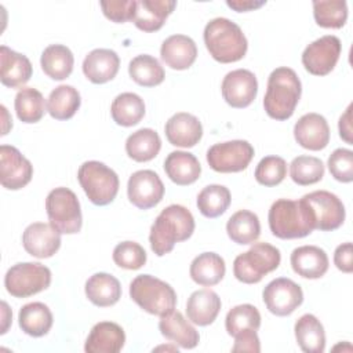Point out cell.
I'll list each match as a JSON object with an SVG mask.
<instances>
[{
  "label": "cell",
  "instance_id": "cell-1",
  "mask_svg": "<svg viewBox=\"0 0 353 353\" xmlns=\"http://www.w3.org/2000/svg\"><path fill=\"white\" fill-rule=\"evenodd\" d=\"M194 232V218L192 212L179 204L165 207L150 226L149 243L157 256L172 251L175 243L188 240Z\"/></svg>",
  "mask_w": 353,
  "mask_h": 353
},
{
  "label": "cell",
  "instance_id": "cell-2",
  "mask_svg": "<svg viewBox=\"0 0 353 353\" xmlns=\"http://www.w3.org/2000/svg\"><path fill=\"white\" fill-rule=\"evenodd\" d=\"M268 221L273 236L283 240L301 239L316 229L313 210L303 197L276 200L269 210Z\"/></svg>",
  "mask_w": 353,
  "mask_h": 353
},
{
  "label": "cell",
  "instance_id": "cell-3",
  "mask_svg": "<svg viewBox=\"0 0 353 353\" xmlns=\"http://www.w3.org/2000/svg\"><path fill=\"white\" fill-rule=\"evenodd\" d=\"M302 84L291 68H276L268 79L266 94L263 97V108L269 117L274 120L290 119L301 99Z\"/></svg>",
  "mask_w": 353,
  "mask_h": 353
},
{
  "label": "cell",
  "instance_id": "cell-4",
  "mask_svg": "<svg viewBox=\"0 0 353 353\" xmlns=\"http://www.w3.org/2000/svg\"><path fill=\"white\" fill-rule=\"evenodd\" d=\"M204 44L210 55L221 63L240 61L248 48L241 28L228 18H214L204 28Z\"/></svg>",
  "mask_w": 353,
  "mask_h": 353
},
{
  "label": "cell",
  "instance_id": "cell-5",
  "mask_svg": "<svg viewBox=\"0 0 353 353\" xmlns=\"http://www.w3.org/2000/svg\"><path fill=\"white\" fill-rule=\"evenodd\" d=\"M130 296L141 309L160 317L172 312L176 305L174 288L150 274H139L131 281Z\"/></svg>",
  "mask_w": 353,
  "mask_h": 353
},
{
  "label": "cell",
  "instance_id": "cell-6",
  "mask_svg": "<svg viewBox=\"0 0 353 353\" xmlns=\"http://www.w3.org/2000/svg\"><path fill=\"white\" fill-rule=\"evenodd\" d=\"M77 179L88 200L95 205L110 204L119 192V176L106 164L90 160L80 165Z\"/></svg>",
  "mask_w": 353,
  "mask_h": 353
},
{
  "label": "cell",
  "instance_id": "cell-7",
  "mask_svg": "<svg viewBox=\"0 0 353 353\" xmlns=\"http://www.w3.org/2000/svg\"><path fill=\"white\" fill-rule=\"evenodd\" d=\"M280 250L269 243H255L248 251L237 255L233 262L234 277L245 284L259 283L263 276L280 265Z\"/></svg>",
  "mask_w": 353,
  "mask_h": 353
},
{
  "label": "cell",
  "instance_id": "cell-8",
  "mask_svg": "<svg viewBox=\"0 0 353 353\" xmlns=\"http://www.w3.org/2000/svg\"><path fill=\"white\" fill-rule=\"evenodd\" d=\"M46 211L50 223L65 234L79 233L83 225L80 203L76 193L68 188L52 189L46 199Z\"/></svg>",
  "mask_w": 353,
  "mask_h": 353
},
{
  "label": "cell",
  "instance_id": "cell-9",
  "mask_svg": "<svg viewBox=\"0 0 353 353\" xmlns=\"http://www.w3.org/2000/svg\"><path fill=\"white\" fill-rule=\"evenodd\" d=\"M51 284V270L39 262H21L4 276V287L15 298L32 296Z\"/></svg>",
  "mask_w": 353,
  "mask_h": 353
},
{
  "label": "cell",
  "instance_id": "cell-10",
  "mask_svg": "<svg viewBox=\"0 0 353 353\" xmlns=\"http://www.w3.org/2000/svg\"><path fill=\"white\" fill-rule=\"evenodd\" d=\"M254 157V148L243 139L215 143L207 150V163L216 172H240Z\"/></svg>",
  "mask_w": 353,
  "mask_h": 353
},
{
  "label": "cell",
  "instance_id": "cell-11",
  "mask_svg": "<svg viewBox=\"0 0 353 353\" xmlns=\"http://www.w3.org/2000/svg\"><path fill=\"white\" fill-rule=\"evenodd\" d=\"M341 51V40L334 34H325L306 46L302 52V65L314 76H325L335 68Z\"/></svg>",
  "mask_w": 353,
  "mask_h": 353
},
{
  "label": "cell",
  "instance_id": "cell-12",
  "mask_svg": "<svg viewBox=\"0 0 353 353\" xmlns=\"http://www.w3.org/2000/svg\"><path fill=\"white\" fill-rule=\"evenodd\" d=\"M266 309L276 316H288L303 302V292L299 284L287 277L272 280L262 292Z\"/></svg>",
  "mask_w": 353,
  "mask_h": 353
},
{
  "label": "cell",
  "instance_id": "cell-13",
  "mask_svg": "<svg viewBox=\"0 0 353 353\" xmlns=\"http://www.w3.org/2000/svg\"><path fill=\"white\" fill-rule=\"evenodd\" d=\"M316 218V229L331 232L345 221V205L341 199L328 190H314L303 196Z\"/></svg>",
  "mask_w": 353,
  "mask_h": 353
},
{
  "label": "cell",
  "instance_id": "cell-14",
  "mask_svg": "<svg viewBox=\"0 0 353 353\" xmlns=\"http://www.w3.org/2000/svg\"><path fill=\"white\" fill-rule=\"evenodd\" d=\"M33 176L32 163L11 145L0 146V182L8 190L25 188Z\"/></svg>",
  "mask_w": 353,
  "mask_h": 353
},
{
  "label": "cell",
  "instance_id": "cell-15",
  "mask_svg": "<svg viewBox=\"0 0 353 353\" xmlns=\"http://www.w3.org/2000/svg\"><path fill=\"white\" fill-rule=\"evenodd\" d=\"M127 194L137 208L149 210L163 200L164 185L154 171L139 170L130 176Z\"/></svg>",
  "mask_w": 353,
  "mask_h": 353
},
{
  "label": "cell",
  "instance_id": "cell-16",
  "mask_svg": "<svg viewBox=\"0 0 353 353\" xmlns=\"http://www.w3.org/2000/svg\"><path fill=\"white\" fill-rule=\"evenodd\" d=\"M221 91L228 105L236 109H243L251 105L256 98L258 81L251 70L236 69L223 77Z\"/></svg>",
  "mask_w": 353,
  "mask_h": 353
},
{
  "label": "cell",
  "instance_id": "cell-17",
  "mask_svg": "<svg viewBox=\"0 0 353 353\" xmlns=\"http://www.w3.org/2000/svg\"><path fill=\"white\" fill-rule=\"evenodd\" d=\"M22 244L32 256L39 259L50 258L61 247V233L51 223L34 222L23 230Z\"/></svg>",
  "mask_w": 353,
  "mask_h": 353
},
{
  "label": "cell",
  "instance_id": "cell-18",
  "mask_svg": "<svg viewBox=\"0 0 353 353\" xmlns=\"http://www.w3.org/2000/svg\"><path fill=\"white\" fill-rule=\"evenodd\" d=\"M294 138L305 149L321 150L330 142V127L324 116L306 113L294 125Z\"/></svg>",
  "mask_w": 353,
  "mask_h": 353
},
{
  "label": "cell",
  "instance_id": "cell-19",
  "mask_svg": "<svg viewBox=\"0 0 353 353\" xmlns=\"http://www.w3.org/2000/svg\"><path fill=\"white\" fill-rule=\"evenodd\" d=\"M164 132L171 145L179 148H193L203 137V125L196 116L186 112H179L168 119Z\"/></svg>",
  "mask_w": 353,
  "mask_h": 353
},
{
  "label": "cell",
  "instance_id": "cell-20",
  "mask_svg": "<svg viewBox=\"0 0 353 353\" xmlns=\"http://www.w3.org/2000/svg\"><path fill=\"white\" fill-rule=\"evenodd\" d=\"M160 55L168 68L185 70L194 63L197 58V46L189 36L172 34L163 41Z\"/></svg>",
  "mask_w": 353,
  "mask_h": 353
},
{
  "label": "cell",
  "instance_id": "cell-21",
  "mask_svg": "<svg viewBox=\"0 0 353 353\" xmlns=\"http://www.w3.org/2000/svg\"><path fill=\"white\" fill-rule=\"evenodd\" d=\"M120 58L109 48H95L83 61V73L94 84L113 80L119 72Z\"/></svg>",
  "mask_w": 353,
  "mask_h": 353
},
{
  "label": "cell",
  "instance_id": "cell-22",
  "mask_svg": "<svg viewBox=\"0 0 353 353\" xmlns=\"http://www.w3.org/2000/svg\"><path fill=\"white\" fill-rule=\"evenodd\" d=\"M125 342L124 330L113 321L97 323L84 345L87 353H117L123 349Z\"/></svg>",
  "mask_w": 353,
  "mask_h": 353
},
{
  "label": "cell",
  "instance_id": "cell-23",
  "mask_svg": "<svg viewBox=\"0 0 353 353\" xmlns=\"http://www.w3.org/2000/svg\"><path fill=\"white\" fill-rule=\"evenodd\" d=\"M0 80L6 87H22L32 77L33 68L28 57L8 48L7 46L0 47Z\"/></svg>",
  "mask_w": 353,
  "mask_h": 353
},
{
  "label": "cell",
  "instance_id": "cell-24",
  "mask_svg": "<svg viewBox=\"0 0 353 353\" xmlns=\"http://www.w3.org/2000/svg\"><path fill=\"white\" fill-rule=\"evenodd\" d=\"M292 270L303 279H320L328 270V256L317 245H302L291 252Z\"/></svg>",
  "mask_w": 353,
  "mask_h": 353
},
{
  "label": "cell",
  "instance_id": "cell-25",
  "mask_svg": "<svg viewBox=\"0 0 353 353\" xmlns=\"http://www.w3.org/2000/svg\"><path fill=\"white\" fill-rule=\"evenodd\" d=\"M221 310V298L216 292L208 288L192 292L186 302L188 319L200 327L210 325L215 321Z\"/></svg>",
  "mask_w": 353,
  "mask_h": 353
},
{
  "label": "cell",
  "instance_id": "cell-26",
  "mask_svg": "<svg viewBox=\"0 0 353 353\" xmlns=\"http://www.w3.org/2000/svg\"><path fill=\"white\" fill-rule=\"evenodd\" d=\"M159 330L163 336L172 341L183 349H193L199 345L200 335L196 328L178 310L161 316Z\"/></svg>",
  "mask_w": 353,
  "mask_h": 353
},
{
  "label": "cell",
  "instance_id": "cell-27",
  "mask_svg": "<svg viewBox=\"0 0 353 353\" xmlns=\"http://www.w3.org/2000/svg\"><path fill=\"white\" fill-rule=\"evenodd\" d=\"M176 7L174 0H139L132 22L143 32L159 30Z\"/></svg>",
  "mask_w": 353,
  "mask_h": 353
},
{
  "label": "cell",
  "instance_id": "cell-28",
  "mask_svg": "<svg viewBox=\"0 0 353 353\" xmlns=\"http://www.w3.org/2000/svg\"><path fill=\"white\" fill-rule=\"evenodd\" d=\"M164 171L174 183L186 186L199 179L201 165L194 154L183 150H175L165 157Z\"/></svg>",
  "mask_w": 353,
  "mask_h": 353
},
{
  "label": "cell",
  "instance_id": "cell-29",
  "mask_svg": "<svg viewBox=\"0 0 353 353\" xmlns=\"http://www.w3.org/2000/svg\"><path fill=\"white\" fill-rule=\"evenodd\" d=\"M85 296L95 306H112L121 296L120 281L109 273H95L85 281Z\"/></svg>",
  "mask_w": 353,
  "mask_h": 353
},
{
  "label": "cell",
  "instance_id": "cell-30",
  "mask_svg": "<svg viewBox=\"0 0 353 353\" xmlns=\"http://www.w3.org/2000/svg\"><path fill=\"white\" fill-rule=\"evenodd\" d=\"M226 272L225 261L216 252H203L190 263V277L194 283L204 287L218 284Z\"/></svg>",
  "mask_w": 353,
  "mask_h": 353
},
{
  "label": "cell",
  "instance_id": "cell-31",
  "mask_svg": "<svg viewBox=\"0 0 353 353\" xmlns=\"http://www.w3.org/2000/svg\"><path fill=\"white\" fill-rule=\"evenodd\" d=\"M299 347L306 353H323L325 349V332L320 320L306 313L301 316L294 327Z\"/></svg>",
  "mask_w": 353,
  "mask_h": 353
},
{
  "label": "cell",
  "instance_id": "cell-32",
  "mask_svg": "<svg viewBox=\"0 0 353 353\" xmlns=\"http://www.w3.org/2000/svg\"><path fill=\"white\" fill-rule=\"evenodd\" d=\"M18 323L25 334L34 338L44 336L52 327V313L43 302H30L21 307Z\"/></svg>",
  "mask_w": 353,
  "mask_h": 353
},
{
  "label": "cell",
  "instance_id": "cell-33",
  "mask_svg": "<svg viewBox=\"0 0 353 353\" xmlns=\"http://www.w3.org/2000/svg\"><path fill=\"white\" fill-rule=\"evenodd\" d=\"M40 65L43 72L52 80H65L70 76L74 65L73 52L63 44H51L41 52Z\"/></svg>",
  "mask_w": 353,
  "mask_h": 353
},
{
  "label": "cell",
  "instance_id": "cell-34",
  "mask_svg": "<svg viewBox=\"0 0 353 353\" xmlns=\"http://www.w3.org/2000/svg\"><path fill=\"white\" fill-rule=\"evenodd\" d=\"M229 239L236 244H252L261 234V223L256 214L248 210L234 212L226 223Z\"/></svg>",
  "mask_w": 353,
  "mask_h": 353
},
{
  "label": "cell",
  "instance_id": "cell-35",
  "mask_svg": "<svg viewBox=\"0 0 353 353\" xmlns=\"http://www.w3.org/2000/svg\"><path fill=\"white\" fill-rule=\"evenodd\" d=\"M80 94L73 85L61 84L55 87L47 99V112L55 120H69L79 110Z\"/></svg>",
  "mask_w": 353,
  "mask_h": 353
},
{
  "label": "cell",
  "instance_id": "cell-36",
  "mask_svg": "<svg viewBox=\"0 0 353 353\" xmlns=\"http://www.w3.org/2000/svg\"><path fill=\"white\" fill-rule=\"evenodd\" d=\"M161 149V139L152 128H141L128 135L125 141V152L130 159L138 163L154 159Z\"/></svg>",
  "mask_w": 353,
  "mask_h": 353
},
{
  "label": "cell",
  "instance_id": "cell-37",
  "mask_svg": "<svg viewBox=\"0 0 353 353\" xmlns=\"http://www.w3.org/2000/svg\"><path fill=\"white\" fill-rule=\"evenodd\" d=\"M110 114L116 124L123 127H132L143 119L145 102L138 94L121 92L113 99Z\"/></svg>",
  "mask_w": 353,
  "mask_h": 353
},
{
  "label": "cell",
  "instance_id": "cell-38",
  "mask_svg": "<svg viewBox=\"0 0 353 353\" xmlns=\"http://www.w3.org/2000/svg\"><path fill=\"white\" fill-rule=\"evenodd\" d=\"M130 77L142 87H154L163 83L165 73L160 62L148 54L137 55L128 63Z\"/></svg>",
  "mask_w": 353,
  "mask_h": 353
},
{
  "label": "cell",
  "instance_id": "cell-39",
  "mask_svg": "<svg viewBox=\"0 0 353 353\" xmlns=\"http://www.w3.org/2000/svg\"><path fill=\"white\" fill-rule=\"evenodd\" d=\"M14 108L22 123H37L47 112L43 94L33 87H22L17 92Z\"/></svg>",
  "mask_w": 353,
  "mask_h": 353
},
{
  "label": "cell",
  "instance_id": "cell-40",
  "mask_svg": "<svg viewBox=\"0 0 353 353\" xmlns=\"http://www.w3.org/2000/svg\"><path fill=\"white\" fill-rule=\"evenodd\" d=\"M230 192L223 185H208L197 194V208L205 218L222 215L230 204Z\"/></svg>",
  "mask_w": 353,
  "mask_h": 353
},
{
  "label": "cell",
  "instance_id": "cell-41",
  "mask_svg": "<svg viewBox=\"0 0 353 353\" xmlns=\"http://www.w3.org/2000/svg\"><path fill=\"white\" fill-rule=\"evenodd\" d=\"M313 17L321 28L341 29L347 19V3L345 0L313 1Z\"/></svg>",
  "mask_w": 353,
  "mask_h": 353
},
{
  "label": "cell",
  "instance_id": "cell-42",
  "mask_svg": "<svg viewBox=\"0 0 353 353\" xmlns=\"http://www.w3.org/2000/svg\"><path fill=\"white\" fill-rule=\"evenodd\" d=\"M225 327L230 336H236L245 330L258 331L261 327V313L250 303H243L232 307L225 319Z\"/></svg>",
  "mask_w": 353,
  "mask_h": 353
},
{
  "label": "cell",
  "instance_id": "cell-43",
  "mask_svg": "<svg viewBox=\"0 0 353 353\" xmlns=\"http://www.w3.org/2000/svg\"><path fill=\"white\" fill-rule=\"evenodd\" d=\"M290 175L296 185H313L323 179L324 164L314 156H298L290 164Z\"/></svg>",
  "mask_w": 353,
  "mask_h": 353
},
{
  "label": "cell",
  "instance_id": "cell-44",
  "mask_svg": "<svg viewBox=\"0 0 353 353\" xmlns=\"http://www.w3.org/2000/svg\"><path fill=\"white\" fill-rule=\"evenodd\" d=\"M287 175V163L280 156L263 157L255 168V179L263 186H276L284 181Z\"/></svg>",
  "mask_w": 353,
  "mask_h": 353
},
{
  "label": "cell",
  "instance_id": "cell-45",
  "mask_svg": "<svg viewBox=\"0 0 353 353\" xmlns=\"http://www.w3.org/2000/svg\"><path fill=\"white\" fill-rule=\"evenodd\" d=\"M113 261L119 268L137 270L146 263V251L135 241H123L114 247Z\"/></svg>",
  "mask_w": 353,
  "mask_h": 353
},
{
  "label": "cell",
  "instance_id": "cell-46",
  "mask_svg": "<svg viewBox=\"0 0 353 353\" xmlns=\"http://www.w3.org/2000/svg\"><path fill=\"white\" fill-rule=\"evenodd\" d=\"M330 174L339 182L353 181V152L349 149H335L328 157Z\"/></svg>",
  "mask_w": 353,
  "mask_h": 353
},
{
  "label": "cell",
  "instance_id": "cell-47",
  "mask_svg": "<svg viewBox=\"0 0 353 353\" xmlns=\"http://www.w3.org/2000/svg\"><path fill=\"white\" fill-rule=\"evenodd\" d=\"M103 15L117 23H123L127 21H132L137 11L135 0H116V1H101L99 3Z\"/></svg>",
  "mask_w": 353,
  "mask_h": 353
},
{
  "label": "cell",
  "instance_id": "cell-48",
  "mask_svg": "<svg viewBox=\"0 0 353 353\" xmlns=\"http://www.w3.org/2000/svg\"><path fill=\"white\" fill-rule=\"evenodd\" d=\"M233 352H261V342L258 338L256 331L254 330H245L243 332H239L234 336V345L232 347Z\"/></svg>",
  "mask_w": 353,
  "mask_h": 353
},
{
  "label": "cell",
  "instance_id": "cell-49",
  "mask_svg": "<svg viewBox=\"0 0 353 353\" xmlns=\"http://www.w3.org/2000/svg\"><path fill=\"white\" fill-rule=\"evenodd\" d=\"M334 263L343 273H352L353 272V248H352L350 241L339 244L335 248Z\"/></svg>",
  "mask_w": 353,
  "mask_h": 353
},
{
  "label": "cell",
  "instance_id": "cell-50",
  "mask_svg": "<svg viewBox=\"0 0 353 353\" xmlns=\"http://www.w3.org/2000/svg\"><path fill=\"white\" fill-rule=\"evenodd\" d=\"M338 130H339V137L349 145L353 143L352 139V103L347 106L346 112L339 117L338 123Z\"/></svg>",
  "mask_w": 353,
  "mask_h": 353
},
{
  "label": "cell",
  "instance_id": "cell-51",
  "mask_svg": "<svg viewBox=\"0 0 353 353\" xmlns=\"http://www.w3.org/2000/svg\"><path fill=\"white\" fill-rule=\"evenodd\" d=\"M228 7L233 8L237 12H245V11H252L256 10L259 7H262L263 4H266V1H254V0H228L226 1Z\"/></svg>",
  "mask_w": 353,
  "mask_h": 353
}]
</instances>
